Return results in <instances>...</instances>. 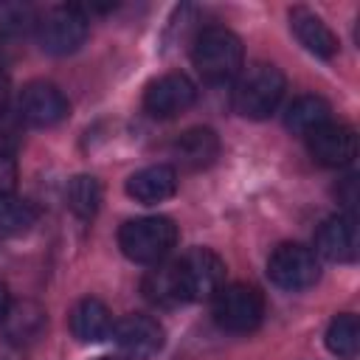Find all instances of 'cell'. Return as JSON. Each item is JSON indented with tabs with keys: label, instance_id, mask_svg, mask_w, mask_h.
I'll use <instances>...</instances> for the list:
<instances>
[{
	"label": "cell",
	"instance_id": "4fadbf2b",
	"mask_svg": "<svg viewBox=\"0 0 360 360\" xmlns=\"http://www.w3.org/2000/svg\"><path fill=\"white\" fill-rule=\"evenodd\" d=\"M0 323H3V335H6L8 343L28 346V343H34V340L42 338L48 321H45V309L37 301L22 298V301L8 304L6 315L0 318Z\"/></svg>",
	"mask_w": 360,
	"mask_h": 360
},
{
	"label": "cell",
	"instance_id": "52a82bcc",
	"mask_svg": "<svg viewBox=\"0 0 360 360\" xmlns=\"http://www.w3.org/2000/svg\"><path fill=\"white\" fill-rule=\"evenodd\" d=\"M267 276L276 287L295 292V290L312 287L321 276V267H318V259L309 248H304L298 242H284L270 253Z\"/></svg>",
	"mask_w": 360,
	"mask_h": 360
},
{
	"label": "cell",
	"instance_id": "d6986e66",
	"mask_svg": "<svg viewBox=\"0 0 360 360\" xmlns=\"http://www.w3.org/2000/svg\"><path fill=\"white\" fill-rule=\"evenodd\" d=\"M65 202L79 219H93L101 205V186L90 174H76L65 188Z\"/></svg>",
	"mask_w": 360,
	"mask_h": 360
},
{
	"label": "cell",
	"instance_id": "ac0fdd59",
	"mask_svg": "<svg viewBox=\"0 0 360 360\" xmlns=\"http://www.w3.org/2000/svg\"><path fill=\"white\" fill-rule=\"evenodd\" d=\"M329 104L321 98V96H298L290 107H287V115H284V124L292 129V132H301V135H309L315 132L318 127H323L329 118Z\"/></svg>",
	"mask_w": 360,
	"mask_h": 360
},
{
	"label": "cell",
	"instance_id": "484cf974",
	"mask_svg": "<svg viewBox=\"0 0 360 360\" xmlns=\"http://www.w3.org/2000/svg\"><path fill=\"white\" fill-rule=\"evenodd\" d=\"M6 104H8V79H6V73L0 70V115L6 112Z\"/></svg>",
	"mask_w": 360,
	"mask_h": 360
},
{
	"label": "cell",
	"instance_id": "83f0119b",
	"mask_svg": "<svg viewBox=\"0 0 360 360\" xmlns=\"http://www.w3.org/2000/svg\"><path fill=\"white\" fill-rule=\"evenodd\" d=\"M98 360H121V357H98Z\"/></svg>",
	"mask_w": 360,
	"mask_h": 360
},
{
	"label": "cell",
	"instance_id": "8992f818",
	"mask_svg": "<svg viewBox=\"0 0 360 360\" xmlns=\"http://www.w3.org/2000/svg\"><path fill=\"white\" fill-rule=\"evenodd\" d=\"M37 37L42 51L53 56L73 53L87 37V17L79 6H56L37 20Z\"/></svg>",
	"mask_w": 360,
	"mask_h": 360
},
{
	"label": "cell",
	"instance_id": "603a6c76",
	"mask_svg": "<svg viewBox=\"0 0 360 360\" xmlns=\"http://www.w3.org/2000/svg\"><path fill=\"white\" fill-rule=\"evenodd\" d=\"M37 11L28 3H0V37H20L37 28Z\"/></svg>",
	"mask_w": 360,
	"mask_h": 360
},
{
	"label": "cell",
	"instance_id": "2e32d148",
	"mask_svg": "<svg viewBox=\"0 0 360 360\" xmlns=\"http://www.w3.org/2000/svg\"><path fill=\"white\" fill-rule=\"evenodd\" d=\"M219 155V138L208 127L186 129L172 143V158L186 169H205Z\"/></svg>",
	"mask_w": 360,
	"mask_h": 360
},
{
	"label": "cell",
	"instance_id": "30bf717a",
	"mask_svg": "<svg viewBox=\"0 0 360 360\" xmlns=\"http://www.w3.org/2000/svg\"><path fill=\"white\" fill-rule=\"evenodd\" d=\"M307 146H309L312 158L321 166H329V169H343L357 155L354 129L346 127V124H335V121H326L323 127L309 132L307 135Z\"/></svg>",
	"mask_w": 360,
	"mask_h": 360
},
{
	"label": "cell",
	"instance_id": "44dd1931",
	"mask_svg": "<svg viewBox=\"0 0 360 360\" xmlns=\"http://www.w3.org/2000/svg\"><path fill=\"white\" fill-rule=\"evenodd\" d=\"M34 222H37L34 202H28L17 194L0 197V236H20V233L31 231Z\"/></svg>",
	"mask_w": 360,
	"mask_h": 360
},
{
	"label": "cell",
	"instance_id": "7c38bea8",
	"mask_svg": "<svg viewBox=\"0 0 360 360\" xmlns=\"http://www.w3.org/2000/svg\"><path fill=\"white\" fill-rule=\"evenodd\" d=\"M315 250L329 262L357 259V222L352 214L329 217L315 233Z\"/></svg>",
	"mask_w": 360,
	"mask_h": 360
},
{
	"label": "cell",
	"instance_id": "7402d4cb",
	"mask_svg": "<svg viewBox=\"0 0 360 360\" xmlns=\"http://www.w3.org/2000/svg\"><path fill=\"white\" fill-rule=\"evenodd\" d=\"M143 292L152 304H160V307L183 304L180 290H177V278H174V264H160V267L149 270L143 278Z\"/></svg>",
	"mask_w": 360,
	"mask_h": 360
},
{
	"label": "cell",
	"instance_id": "9a60e30c",
	"mask_svg": "<svg viewBox=\"0 0 360 360\" xmlns=\"http://www.w3.org/2000/svg\"><path fill=\"white\" fill-rule=\"evenodd\" d=\"M174 191H177V174H174V169L166 166V163L146 166V169L135 172V174L127 180V194H129L135 202H141V205L163 202V200H169Z\"/></svg>",
	"mask_w": 360,
	"mask_h": 360
},
{
	"label": "cell",
	"instance_id": "8fae6325",
	"mask_svg": "<svg viewBox=\"0 0 360 360\" xmlns=\"http://www.w3.org/2000/svg\"><path fill=\"white\" fill-rule=\"evenodd\" d=\"M112 340L129 360H146L163 349V326L149 315H127L112 326Z\"/></svg>",
	"mask_w": 360,
	"mask_h": 360
},
{
	"label": "cell",
	"instance_id": "277c9868",
	"mask_svg": "<svg viewBox=\"0 0 360 360\" xmlns=\"http://www.w3.org/2000/svg\"><path fill=\"white\" fill-rule=\"evenodd\" d=\"M172 264H174L180 301L214 298L219 287H225V262L208 248H191Z\"/></svg>",
	"mask_w": 360,
	"mask_h": 360
},
{
	"label": "cell",
	"instance_id": "6da1fadb",
	"mask_svg": "<svg viewBox=\"0 0 360 360\" xmlns=\"http://www.w3.org/2000/svg\"><path fill=\"white\" fill-rule=\"evenodd\" d=\"M242 59H245V51H242L239 37L222 25L202 28L194 37L191 62L197 73L202 76V82L208 84H225L236 79L242 70Z\"/></svg>",
	"mask_w": 360,
	"mask_h": 360
},
{
	"label": "cell",
	"instance_id": "7a4b0ae2",
	"mask_svg": "<svg viewBox=\"0 0 360 360\" xmlns=\"http://www.w3.org/2000/svg\"><path fill=\"white\" fill-rule=\"evenodd\" d=\"M284 96V73L270 62H253L239 70L233 84V110L242 118L262 121L276 112Z\"/></svg>",
	"mask_w": 360,
	"mask_h": 360
},
{
	"label": "cell",
	"instance_id": "9c48e42d",
	"mask_svg": "<svg viewBox=\"0 0 360 360\" xmlns=\"http://www.w3.org/2000/svg\"><path fill=\"white\" fill-rule=\"evenodd\" d=\"M197 98V87L186 73H166L149 82L143 93V110L155 118H174L188 110Z\"/></svg>",
	"mask_w": 360,
	"mask_h": 360
},
{
	"label": "cell",
	"instance_id": "ba28073f",
	"mask_svg": "<svg viewBox=\"0 0 360 360\" xmlns=\"http://www.w3.org/2000/svg\"><path fill=\"white\" fill-rule=\"evenodd\" d=\"M17 115L20 121L31 127H53L68 118V98L56 84L48 82H31L20 90L17 98Z\"/></svg>",
	"mask_w": 360,
	"mask_h": 360
},
{
	"label": "cell",
	"instance_id": "e0dca14e",
	"mask_svg": "<svg viewBox=\"0 0 360 360\" xmlns=\"http://www.w3.org/2000/svg\"><path fill=\"white\" fill-rule=\"evenodd\" d=\"M112 315L107 309L104 301L98 298H82L73 309H70V332L82 340V343H98L112 338Z\"/></svg>",
	"mask_w": 360,
	"mask_h": 360
},
{
	"label": "cell",
	"instance_id": "5b68a950",
	"mask_svg": "<svg viewBox=\"0 0 360 360\" xmlns=\"http://www.w3.org/2000/svg\"><path fill=\"white\" fill-rule=\"evenodd\" d=\"M211 315L225 332H253L264 315L262 292L250 284H228L214 295Z\"/></svg>",
	"mask_w": 360,
	"mask_h": 360
},
{
	"label": "cell",
	"instance_id": "d4e9b609",
	"mask_svg": "<svg viewBox=\"0 0 360 360\" xmlns=\"http://www.w3.org/2000/svg\"><path fill=\"white\" fill-rule=\"evenodd\" d=\"M17 143H20V135H17V124H14L11 118H6V112H3V115H0V152H8V155H14Z\"/></svg>",
	"mask_w": 360,
	"mask_h": 360
},
{
	"label": "cell",
	"instance_id": "cb8c5ba5",
	"mask_svg": "<svg viewBox=\"0 0 360 360\" xmlns=\"http://www.w3.org/2000/svg\"><path fill=\"white\" fill-rule=\"evenodd\" d=\"M14 183H17V163H14V155L0 152V197H3V194H11V191H14Z\"/></svg>",
	"mask_w": 360,
	"mask_h": 360
},
{
	"label": "cell",
	"instance_id": "ffe728a7",
	"mask_svg": "<svg viewBox=\"0 0 360 360\" xmlns=\"http://www.w3.org/2000/svg\"><path fill=\"white\" fill-rule=\"evenodd\" d=\"M326 349L343 360H354L357 357V349H360V323H357V315L352 312H343L338 315L329 329H326Z\"/></svg>",
	"mask_w": 360,
	"mask_h": 360
},
{
	"label": "cell",
	"instance_id": "4316f807",
	"mask_svg": "<svg viewBox=\"0 0 360 360\" xmlns=\"http://www.w3.org/2000/svg\"><path fill=\"white\" fill-rule=\"evenodd\" d=\"M8 304H11V301H8V290H6V284L0 281V318L6 315V309H8Z\"/></svg>",
	"mask_w": 360,
	"mask_h": 360
},
{
	"label": "cell",
	"instance_id": "5bb4252c",
	"mask_svg": "<svg viewBox=\"0 0 360 360\" xmlns=\"http://www.w3.org/2000/svg\"><path fill=\"white\" fill-rule=\"evenodd\" d=\"M290 31L295 34V39L315 56L321 59H332L338 53V39L332 34V28L309 8H290Z\"/></svg>",
	"mask_w": 360,
	"mask_h": 360
},
{
	"label": "cell",
	"instance_id": "3957f363",
	"mask_svg": "<svg viewBox=\"0 0 360 360\" xmlns=\"http://www.w3.org/2000/svg\"><path fill=\"white\" fill-rule=\"evenodd\" d=\"M177 242V225L169 217H135L118 231V245L138 264H158Z\"/></svg>",
	"mask_w": 360,
	"mask_h": 360
}]
</instances>
